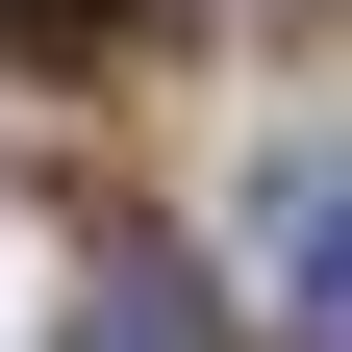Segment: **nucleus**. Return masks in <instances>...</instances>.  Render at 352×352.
Instances as JSON below:
<instances>
[{
	"label": "nucleus",
	"mask_w": 352,
	"mask_h": 352,
	"mask_svg": "<svg viewBox=\"0 0 352 352\" xmlns=\"http://www.w3.org/2000/svg\"><path fill=\"white\" fill-rule=\"evenodd\" d=\"M252 252H277V352H352V176H277Z\"/></svg>",
	"instance_id": "nucleus-1"
},
{
	"label": "nucleus",
	"mask_w": 352,
	"mask_h": 352,
	"mask_svg": "<svg viewBox=\"0 0 352 352\" xmlns=\"http://www.w3.org/2000/svg\"><path fill=\"white\" fill-rule=\"evenodd\" d=\"M76 352H201V302H176L151 252H101V302H76Z\"/></svg>",
	"instance_id": "nucleus-2"
},
{
	"label": "nucleus",
	"mask_w": 352,
	"mask_h": 352,
	"mask_svg": "<svg viewBox=\"0 0 352 352\" xmlns=\"http://www.w3.org/2000/svg\"><path fill=\"white\" fill-rule=\"evenodd\" d=\"M0 25H25V51H126L151 0H0Z\"/></svg>",
	"instance_id": "nucleus-3"
}]
</instances>
